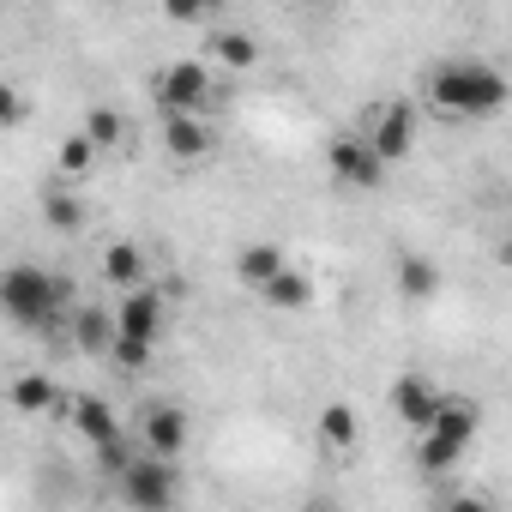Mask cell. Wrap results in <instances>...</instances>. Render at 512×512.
Returning <instances> with one entry per match:
<instances>
[{"label":"cell","mask_w":512,"mask_h":512,"mask_svg":"<svg viewBox=\"0 0 512 512\" xmlns=\"http://www.w3.org/2000/svg\"><path fill=\"white\" fill-rule=\"evenodd\" d=\"M506 73L476 61V55H452L428 73V109L446 121H476V115H500L506 109Z\"/></svg>","instance_id":"1"},{"label":"cell","mask_w":512,"mask_h":512,"mask_svg":"<svg viewBox=\"0 0 512 512\" xmlns=\"http://www.w3.org/2000/svg\"><path fill=\"white\" fill-rule=\"evenodd\" d=\"M67 308H73V278H61L49 266H31V260H19V266L0 272V314H7L13 326L49 332Z\"/></svg>","instance_id":"2"},{"label":"cell","mask_w":512,"mask_h":512,"mask_svg":"<svg viewBox=\"0 0 512 512\" xmlns=\"http://www.w3.org/2000/svg\"><path fill=\"white\" fill-rule=\"evenodd\" d=\"M157 338H163V296H157V290H127V296L115 302V344H109V362L127 368V374H139V368L151 362Z\"/></svg>","instance_id":"3"},{"label":"cell","mask_w":512,"mask_h":512,"mask_svg":"<svg viewBox=\"0 0 512 512\" xmlns=\"http://www.w3.org/2000/svg\"><path fill=\"white\" fill-rule=\"evenodd\" d=\"M115 494H121V506L127 512H175V500H181V464L175 458H127L121 470H115Z\"/></svg>","instance_id":"4"},{"label":"cell","mask_w":512,"mask_h":512,"mask_svg":"<svg viewBox=\"0 0 512 512\" xmlns=\"http://www.w3.org/2000/svg\"><path fill=\"white\" fill-rule=\"evenodd\" d=\"M151 91H157L163 115H199L211 103V73H205V61H169L151 79Z\"/></svg>","instance_id":"5"},{"label":"cell","mask_w":512,"mask_h":512,"mask_svg":"<svg viewBox=\"0 0 512 512\" xmlns=\"http://www.w3.org/2000/svg\"><path fill=\"white\" fill-rule=\"evenodd\" d=\"M362 145L380 157V169L404 163V157L416 151V109H410V103H380L374 121H368V133H362Z\"/></svg>","instance_id":"6"},{"label":"cell","mask_w":512,"mask_h":512,"mask_svg":"<svg viewBox=\"0 0 512 512\" xmlns=\"http://www.w3.org/2000/svg\"><path fill=\"white\" fill-rule=\"evenodd\" d=\"M326 163H332V175H338L344 187H380V181H386V169H380V157L362 145V133H332Z\"/></svg>","instance_id":"7"},{"label":"cell","mask_w":512,"mask_h":512,"mask_svg":"<svg viewBox=\"0 0 512 512\" xmlns=\"http://www.w3.org/2000/svg\"><path fill=\"white\" fill-rule=\"evenodd\" d=\"M440 398H446V392H440L428 374H398V380H392V416H398L404 428H416V434H428Z\"/></svg>","instance_id":"8"},{"label":"cell","mask_w":512,"mask_h":512,"mask_svg":"<svg viewBox=\"0 0 512 512\" xmlns=\"http://www.w3.org/2000/svg\"><path fill=\"white\" fill-rule=\"evenodd\" d=\"M139 440H145L151 458H181V446H187V410L181 404H151L139 416Z\"/></svg>","instance_id":"9"},{"label":"cell","mask_w":512,"mask_h":512,"mask_svg":"<svg viewBox=\"0 0 512 512\" xmlns=\"http://www.w3.org/2000/svg\"><path fill=\"white\" fill-rule=\"evenodd\" d=\"M476 428H482L476 398H440V410H434V422H428V434H440V440H446V446H458V452H470Z\"/></svg>","instance_id":"10"},{"label":"cell","mask_w":512,"mask_h":512,"mask_svg":"<svg viewBox=\"0 0 512 512\" xmlns=\"http://www.w3.org/2000/svg\"><path fill=\"white\" fill-rule=\"evenodd\" d=\"M284 266H290V260H284V247H278V241H247V247L235 253V278H241L253 296H260Z\"/></svg>","instance_id":"11"},{"label":"cell","mask_w":512,"mask_h":512,"mask_svg":"<svg viewBox=\"0 0 512 512\" xmlns=\"http://www.w3.org/2000/svg\"><path fill=\"white\" fill-rule=\"evenodd\" d=\"M103 284L109 290H145V247L139 241H109L103 247Z\"/></svg>","instance_id":"12"},{"label":"cell","mask_w":512,"mask_h":512,"mask_svg":"<svg viewBox=\"0 0 512 512\" xmlns=\"http://www.w3.org/2000/svg\"><path fill=\"white\" fill-rule=\"evenodd\" d=\"M73 428H79V440H91L97 452H109V446L127 440V434H121V416H115L103 398H79V404H73Z\"/></svg>","instance_id":"13"},{"label":"cell","mask_w":512,"mask_h":512,"mask_svg":"<svg viewBox=\"0 0 512 512\" xmlns=\"http://www.w3.org/2000/svg\"><path fill=\"white\" fill-rule=\"evenodd\" d=\"M163 145H169V157L199 163V157L211 151V127H205L199 115H163Z\"/></svg>","instance_id":"14"},{"label":"cell","mask_w":512,"mask_h":512,"mask_svg":"<svg viewBox=\"0 0 512 512\" xmlns=\"http://www.w3.org/2000/svg\"><path fill=\"white\" fill-rule=\"evenodd\" d=\"M73 344H79L85 356H109V344H115V314L97 308V302L73 308Z\"/></svg>","instance_id":"15"},{"label":"cell","mask_w":512,"mask_h":512,"mask_svg":"<svg viewBox=\"0 0 512 512\" xmlns=\"http://www.w3.org/2000/svg\"><path fill=\"white\" fill-rule=\"evenodd\" d=\"M7 404H13L19 416H43V410L61 404V386H55L49 374H13V380H7Z\"/></svg>","instance_id":"16"},{"label":"cell","mask_w":512,"mask_h":512,"mask_svg":"<svg viewBox=\"0 0 512 512\" xmlns=\"http://www.w3.org/2000/svg\"><path fill=\"white\" fill-rule=\"evenodd\" d=\"M260 302H266V308H278V314H302V308L314 302V278H308V272H296V266H284V272L260 290Z\"/></svg>","instance_id":"17"},{"label":"cell","mask_w":512,"mask_h":512,"mask_svg":"<svg viewBox=\"0 0 512 512\" xmlns=\"http://www.w3.org/2000/svg\"><path fill=\"white\" fill-rule=\"evenodd\" d=\"M398 290L410 302H434L440 296V266L428 260V253H404V260H398Z\"/></svg>","instance_id":"18"},{"label":"cell","mask_w":512,"mask_h":512,"mask_svg":"<svg viewBox=\"0 0 512 512\" xmlns=\"http://www.w3.org/2000/svg\"><path fill=\"white\" fill-rule=\"evenodd\" d=\"M79 133H85L97 151H115V145H127V139H133L127 115H121V109H109V103H97V109L85 115V127H79Z\"/></svg>","instance_id":"19"},{"label":"cell","mask_w":512,"mask_h":512,"mask_svg":"<svg viewBox=\"0 0 512 512\" xmlns=\"http://www.w3.org/2000/svg\"><path fill=\"white\" fill-rule=\"evenodd\" d=\"M43 217H49V229L79 235V229H85V199L67 193V187H49V193H43Z\"/></svg>","instance_id":"20"},{"label":"cell","mask_w":512,"mask_h":512,"mask_svg":"<svg viewBox=\"0 0 512 512\" xmlns=\"http://www.w3.org/2000/svg\"><path fill=\"white\" fill-rule=\"evenodd\" d=\"M314 428H320V440H326L332 452H350V446H356V434H362V422H356V410H350V404H326Z\"/></svg>","instance_id":"21"},{"label":"cell","mask_w":512,"mask_h":512,"mask_svg":"<svg viewBox=\"0 0 512 512\" xmlns=\"http://www.w3.org/2000/svg\"><path fill=\"white\" fill-rule=\"evenodd\" d=\"M211 55H217L223 67H235V73H247L253 61H260V43H253L247 31H223V25H217V31H211Z\"/></svg>","instance_id":"22"},{"label":"cell","mask_w":512,"mask_h":512,"mask_svg":"<svg viewBox=\"0 0 512 512\" xmlns=\"http://www.w3.org/2000/svg\"><path fill=\"white\" fill-rule=\"evenodd\" d=\"M458 464H464V452H458V446H446L440 434H416V470L446 476V470H458Z\"/></svg>","instance_id":"23"},{"label":"cell","mask_w":512,"mask_h":512,"mask_svg":"<svg viewBox=\"0 0 512 512\" xmlns=\"http://www.w3.org/2000/svg\"><path fill=\"white\" fill-rule=\"evenodd\" d=\"M55 163H61V175H79V181H85V175H91V163H97V145H91L85 133H67V139H61V151H55Z\"/></svg>","instance_id":"24"},{"label":"cell","mask_w":512,"mask_h":512,"mask_svg":"<svg viewBox=\"0 0 512 512\" xmlns=\"http://www.w3.org/2000/svg\"><path fill=\"white\" fill-rule=\"evenodd\" d=\"M31 115V103L19 97V85H7V79H0V127H19Z\"/></svg>","instance_id":"25"},{"label":"cell","mask_w":512,"mask_h":512,"mask_svg":"<svg viewBox=\"0 0 512 512\" xmlns=\"http://www.w3.org/2000/svg\"><path fill=\"white\" fill-rule=\"evenodd\" d=\"M440 512H494V506H488L482 494H452V500H446Z\"/></svg>","instance_id":"26"},{"label":"cell","mask_w":512,"mask_h":512,"mask_svg":"<svg viewBox=\"0 0 512 512\" xmlns=\"http://www.w3.org/2000/svg\"><path fill=\"white\" fill-rule=\"evenodd\" d=\"M163 19H169V25H199V19H205V13H199V7H169V13H163Z\"/></svg>","instance_id":"27"},{"label":"cell","mask_w":512,"mask_h":512,"mask_svg":"<svg viewBox=\"0 0 512 512\" xmlns=\"http://www.w3.org/2000/svg\"><path fill=\"white\" fill-rule=\"evenodd\" d=\"M302 512H338V506H332V500H308Z\"/></svg>","instance_id":"28"}]
</instances>
